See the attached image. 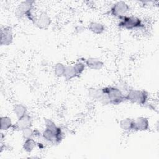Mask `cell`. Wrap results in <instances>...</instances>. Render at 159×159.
Here are the masks:
<instances>
[{"label": "cell", "instance_id": "3957f363", "mask_svg": "<svg viewBox=\"0 0 159 159\" xmlns=\"http://www.w3.org/2000/svg\"><path fill=\"white\" fill-rule=\"evenodd\" d=\"M119 21L117 25L122 29L127 30H139L145 27L142 20L135 16L126 15L119 18Z\"/></svg>", "mask_w": 159, "mask_h": 159}, {"label": "cell", "instance_id": "e0dca14e", "mask_svg": "<svg viewBox=\"0 0 159 159\" xmlns=\"http://www.w3.org/2000/svg\"><path fill=\"white\" fill-rule=\"evenodd\" d=\"M11 118L8 116H2L1 117V131H6L12 127Z\"/></svg>", "mask_w": 159, "mask_h": 159}, {"label": "cell", "instance_id": "9a60e30c", "mask_svg": "<svg viewBox=\"0 0 159 159\" xmlns=\"http://www.w3.org/2000/svg\"><path fill=\"white\" fill-rule=\"evenodd\" d=\"M37 144V143L33 138L25 139L22 144V148L25 152L27 153H30L36 147Z\"/></svg>", "mask_w": 159, "mask_h": 159}, {"label": "cell", "instance_id": "ffe728a7", "mask_svg": "<svg viewBox=\"0 0 159 159\" xmlns=\"http://www.w3.org/2000/svg\"><path fill=\"white\" fill-rule=\"evenodd\" d=\"M22 132V136L23 139H27L30 138H33L34 137V131L31 127H28L25 129H24Z\"/></svg>", "mask_w": 159, "mask_h": 159}, {"label": "cell", "instance_id": "9c48e42d", "mask_svg": "<svg viewBox=\"0 0 159 159\" xmlns=\"http://www.w3.org/2000/svg\"><path fill=\"white\" fill-rule=\"evenodd\" d=\"M14 39V33L11 27H4L1 28V45L8 46L11 45Z\"/></svg>", "mask_w": 159, "mask_h": 159}, {"label": "cell", "instance_id": "ac0fdd59", "mask_svg": "<svg viewBox=\"0 0 159 159\" xmlns=\"http://www.w3.org/2000/svg\"><path fill=\"white\" fill-rule=\"evenodd\" d=\"M73 65L76 71L78 76H80L83 73V71L85 70V68L86 66V64H85V59L83 58V60H81V58H80Z\"/></svg>", "mask_w": 159, "mask_h": 159}, {"label": "cell", "instance_id": "2e32d148", "mask_svg": "<svg viewBox=\"0 0 159 159\" xmlns=\"http://www.w3.org/2000/svg\"><path fill=\"white\" fill-rule=\"evenodd\" d=\"M63 77L66 80H71L75 78L78 77L73 65H67V66H66Z\"/></svg>", "mask_w": 159, "mask_h": 159}, {"label": "cell", "instance_id": "d6986e66", "mask_svg": "<svg viewBox=\"0 0 159 159\" xmlns=\"http://www.w3.org/2000/svg\"><path fill=\"white\" fill-rule=\"evenodd\" d=\"M66 65L62 63H57L53 66V72L56 76L61 77L63 76L65 71Z\"/></svg>", "mask_w": 159, "mask_h": 159}, {"label": "cell", "instance_id": "8992f818", "mask_svg": "<svg viewBox=\"0 0 159 159\" xmlns=\"http://www.w3.org/2000/svg\"><path fill=\"white\" fill-rule=\"evenodd\" d=\"M88 96L90 98L99 102L102 105H109V102L106 94L103 92L102 88H90L88 91Z\"/></svg>", "mask_w": 159, "mask_h": 159}, {"label": "cell", "instance_id": "7c38bea8", "mask_svg": "<svg viewBox=\"0 0 159 159\" xmlns=\"http://www.w3.org/2000/svg\"><path fill=\"white\" fill-rule=\"evenodd\" d=\"M119 126L120 129L125 132H131L134 130V119L127 117L123 119L119 122Z\"/></svg>", "mask_w": 159, "mask_h": 159}, {"label": "cell", "instance_id": "6da1fadb", "mask_svg": "<svg viewBox=\"0 0 159 159\" xmlns=\"http://www.w3.org/2000/svg\"><path fill=\"white\" fill-rule=\"evenodd\" d=\"M102 89L108 98L109 104L119 105L126 101L125 94L117 86H107Z\"/></svg>", "mask_w": 159, "mask_h": 159}, {"label": "cell", "instance_id": "8fae6325", "mask_svg": "<svg viewBox=\"0 0 159 159\" xmlns=\"http://www.w3.org/2000/svg\"><path fill=\"white\" fill-rule=\"evenodd\" d=\"M85 64L88 68L94 70H99L104 66L103 61L94 57H89L85 59Z\"/></svg>", "mask_w": 159, "mask_h": 159}, {"label": "cell", "instance_id": "7a4b0ae2", "mask_svg": "<svg viewBox=\"0 0 159 159\" xmlns=\"http://www.w3.org/2000/svg\"><path fill=\"white\" fill-rule=\"evenodd\" d=\"M34 7V1H25L21 2L15 11V16L21 19L26 17L34 24L35 21L36 16L33 15V9Z\"/></svg>", "mask_w": 159, "mask_h": 159}, {"label": "cell", "instance_id": "5b68a950", "mask_svg": "<svg viewBox=\"0 0 159 159\" xmlns=\"http://www.w3.org/2000/svg\"><path fill=\"white\" fill-rule=\"evenodd\" d=\"M130 10L129 6L124 1H117L115 2L111 7L110 14L119 19L124 16H126Z\"/></svg>", "mask_w": 159, "mask_h": 159}, {"label": "cell", "instance_id": "5bb4252c", "mask_svg": "<svg viewBox=\"0 0 159 159\" xmlns=\"http://www.w3.org/2000/svg\"><path fill=\"white\" fill-rule=\"evenodd\" d=\"M13 112L17 119H19L27 114V107L21 103L16 104L13 108Z\"/></svg>", "mask_w": 159, "mask_h": 159}, {"label": "cell", "instance_id": "ba28073f", "mask_svg": "<svg viewBox=\"0 0 159 159\" xmlns=\"http://www.w3.org/2000/svg\"><path fill=\"white\" fill-rule=\"evenodd\" d=\"M52 19L49 15L45 12H42L36 16L34 25L40 29H45L50 25Z\"/></svg>", "mask_w": 159, "mask_h": 159}, {"label": "cell", "instance_id": "52a82bcc", "mask_svg": "<svg viewBox=\"0 0 159 159\" xmlns=\"http://www.w3.org/2000/svg\"><path fill=\"white\" fill-rule=\"evenodd\" d=\"M32 124V119L31 116L27 113L23 117L17 119V120L13 124L12 129L15 131H22L24 129L31 127Z\"/></svg>", "mask_w": 159, "mask_h": 159}, {"label": "cell", "instance_id": "30bf717a", "mask_svg": "<svg viewBox=\"0 0 159 159\" xmlns=\"http://www.w3.org/2000/svg\"><path fill=\"white\" fill-rule=\"evenodd\" d=\"M150 127V122L148 119L140 116L134 119V130L139 132H144L148 130Z\"/></svg>", "mask_w": 159, "mask_h": 159}, {"label": "cell", "instance_id": "277c9868", "mask_svg": "<svg viewBox=\"0 0 159 159\" xmlns=\"http://www.w3.org/2000/svg\"><path fill=\"white\" fill-rule=\"evenodd\" d=\"M125 100L132 103L144 106L147 104L148 93L145 90L129 89L125 94Z\"/></svg>", "mask_w": 159, "mask_h": 159}, {"label": "cell", "instance_id": "4fadbf2b", "mask_svg": "<svg viewBox=\"0 0 159 159\" xmlns=\"http://www.w3.org/2000/svg\"><path fill=\"white\" fill-rule=\"evenodd\" d=\"M88 29L93 33L99 35L105 30V26L103 24L98 22H91L88 24Z\"/></svg>", "mask_w": 159, "mask_h": 159}]
</instances>
